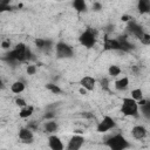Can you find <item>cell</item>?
<instances>
[{"instance_id": "obj_1", "label": "cell", "mask_w": 150, "mask_h": 150, "mask_svg": "<svg viewBox=\"0 0 150 150\" xmlns=\"http://www.w3.org/2000/svg\"><path fill=\"white\" fill-rule=\"evenodd\" d=\"M107 145L110 150H124L129 146V142L122 135H115L107 141Z\"/></svg>"}, {"instance_id": "obj_2", "label": "cell", "mask_w": 150, "mask_h": 150, "mask_svg": "<svg viewBox=\"0 0 150 150\" xmlns=\"http://www.w3.org/2000/svg\"><path fill=\"white\" fill-rule=\"evenodd\" d=\"M9 60H15V61H25L26 59L29 57V50L23 43L16 45L13 52L9 53Z\"/></svg>"}, {"instance_id": "obj_3", "label": "cell", "mask_w": 150, "mask_h": 150, "mask_svg": "<svg viewBox=\"0 0 150 150\" xmlns=\"http://www.w3.org/2000/svg\"><path fill=\"white\" fill-rule=\"evenodd\" d=\"M137 111H138V105L136 101H134L132 98L124 97L122 103V112L127 116H136Z\"/></svg>"}, {"instance_id": "obj_4", "label": "cell", "mask_w": 150, "mask_h": 150, "mask_svg": "<svg viewBox=\"0 0 150 150\" xmlns=\"http://www.w3.org/2000/svg\"><path fill=\"white\" fill-rule=\"evenodd\" d=\"M80 42H81L82 46H84V47H87V48L93 47L94 43H95V35H94V33H93L90 29L86 30L84 33L81 34V36H80Z\"/></svg>"}, {"instance_id": "obj_5", "label": "cell", "mask_w": 150, "mask_h": 150, "mask_svg": "<svg viewBox=\"0 0 150 150\" xmlns=\"http://www.w3.org/2000/svg\"><path fill=\"white\" fill-rule=\"evenodd\" d=\"M114 127H115L114 120H112L111 117H109V116H105V117H103V120L98 123V125H97V131H98V132H105V131L110 130V129L114 128Z\"/></svg>"}, {"instance_id": "obj_6", "label": "cell", "mask_w": 150, "mask_h": 150, "mask_svg": "<svg viewBox=\"0 0 150 150\" xmlns=\"http://www.w3.org/2000/svg\"><path fill=\"white\" fill-rule=\"evenodd\" d=\"M56 54L60 57H69L73 55V49L67 46L66 43H57L56 45Z\"/></svg>"}, {"instance_id": "obj_7", "label": "cell", "mask_w": 150, "mask_h": 150, "mask_svg": "<svg viewBox=\"0 0 150 150\" xmlns=\"http://www.w3.org/2000/svg\"><path fill=\"white\" fill-rule=\"evenodd\" d=\"M83 142H84V139L82 136H73L70 138L67 148H68V150H79L82 146Z\"/></svg>"}, {"instance_id": "obj_8", "label": "cell", "mask_w": 150, "mask_h": 150, "mask_svg": "<svg viewBox=\"0 0 150 150\" xmlns=\"http://www.w3.org/2000/svg\"><path fill=\"white\" fill-rule=\"evenodd\" d=\"M131 134H132V137L136 138V139H143L145 136H146V129L142 125H135L131 130Z\"/></svg>"}, {"instance_id": "obj_9", "label": "cell", "mask_w": 150, "mask_h": 150, "mask_svg": "<svg viewBox=\"0 0 150 150\" xmlns=\"http://www.w3.org/2000/svg\"><path fill=\"white\" fill-rule=\"evenodd\" d=\"M48 145L52 150H63V144L61 139L56 136H50L48 138Z\"/></svg>"}, {"instance_id": "obj_10", "label": "cell", "mask_w": 150, "mask_h": 150, "mask_svg": "<svg viewBox=\"0 0 150 150\" xmlns=\"http://www.w3.org/2000/svg\"><path fill=\"white\" fill-rule=\"evenodd\" d=\"M19 137H20V139H21L22 142H25V143H30V142H33V134H32V131H30L29 129H26V128L20 129V131H19Z\"/></svg>"}, {"instance_id": "obj_11", "label": "cell", "mask_w": 150, "mask_h": 150, "mask_svg": "<svg viewBox=\"0 0 150 150\" xmlns=\"http://www.w3.org/2000/svg\"><path fill=\"white\" fill-rule=\"evenodd\" d=\"M80 83H81L82 88H84L86 90H93V89L95 88L96 81H95V79H93V77H90V76H84V77L81 80Z\"/></svg>"}, {"instance_id": "obj_12", "label": "cell", "mask_w": 150, "mask_h": 150, "mask_svg": "<svg viewBox=\"0 0 150 150\" xmlns=\"http://www.w3.org/2000/svg\"><path fill=\"white\" fill-rule=\"evenodd\" d=\"M104 49H107V50H118L120 49V42L117 40L105 38L104 39Z\"/></svg>"}, {"instance_id": "obj_13", "label": "cell", "mask_w": 150, "mask_h": 150, "mask_svg": "<svg viewBox=\"0 0 150 150\" xmlns=\"http://www.w3.org/2000/svg\"><path fill=\"white\" fill-rule=\"evenodd\" d=\"M11 90H12L14 94H20V93H22V91L25 90V84H23V82H21V81L14 82V83L11 86Z\"/></svg>"}, {"instance_id": "obj_14", "label": "cell", "mask_w": 150, "mask_h": 150, "mask_svg": "<svg viewBox=\"0 0 150 150\" xmlns=\"http://www.w3.org/2000/svg\"><path fill=\"white\" fill-rule=\"evenodd\" d=\"M128 86H129V79L128 77H122V79H120L118 81L115 82V88L118 89V90L125 89Z\"/></svg>"}, {"instance_id": "obj_15", "label": "cell", "mask_w": 150, "mask_h": 150, "mask_svg": "<svg viewBox=\"0 0 150 150\" xmlns=\"http://www.w3.org/2000/svg\"><path fill=\"white\" fill-rule=\"evenodd\" d=\"M129 28H130V32L132 33V34H135L137 38H142V35L144 34L143 32H142V28L138 26V25H136V23H130V26H129Z\"/></svg>"}, {"instance_id": "obj_16", "label": "cell", "mask_w": 150, "mask_h": 150, "mask_svg": "<svg viewBox=\"0 0 150 150\" xmlns=\"http://www.w3.org/2000/svg\"><path fill=\"white\" fill-rule=\"evenodd\" d=\"M33 110H34V109H33L32 105H29V107H23V108L21 109V111L19 112V116H20L21 118H27V117L32 116Z\"/></svg>"}, {"instance_id": "obj_17", "label": "cell", "mask_w": 150, "mask_h": 150, "mask_svg": "<svg viewBox=\"0 0 150 150\" xmlns=\"http://www.w3.org/2000/svg\"><path fill=\"white\" fill-rule=\"evenodd\" d=\"M56 129H57L56 122H54V121H47L45 123V130L47 132H54V131H56Z\"/></svg>"}, {"instance_id": "obj_18", "label": "cell", "mask_w": 150, "mask_h": 150, "mask_svg": "<svg viewBox=\"0 0 150 150\" xmlns=\"http://www.w3.org/2000/svg\"><path fill=\"white\" fill-rule=\"evenodd\" d=\"M73 6H74V8H75L76 11H79V12H83V11H86V8H87L86 2H84L83 0H75V1L73 2Z\"/></svg>"}, {"instance_id": "obj_19", "label": "cell", "mask_w": 150, "mask_h": 150, "mask_svg": "<svg viewBox=\"0 0 150 150\" xmlns=\"http://www.w3.org/2000/svg\"><path fill=\"white\" fill-rule=\"evenodd\" d=\"M138 9L141 13H146L149 12V1L146 0H141L138 2Z\"/></svg>"}, {"instance_id": "obj_20", "label": "cell", "mask_w": 150, "mask_h": 150, "mask_svg": "<svg viewBox=\"0 0 150 150\" xmlns=\"http://www.w3.org/2000/svg\"><path fill=\"white\" fill-rule=\"evenodd\" d=\"M131 98L134 101H139L141 98H143V93L141 89H134L131 91Z\"/></svg>"}, {"instance_id": "obj_21", "label": "cell", "mask_w": 150, "mask_h": 150, "mask_svg": "<svg viewBox=\"0 0 150 150\" xmlns=\"http://www.w3.org/2000/svg\"><path fill=\"white\" fill-rule=\"evenodd\" d=\"M108 71H109V75L110 76H117L121 73V68L117 67V66H110L109 69H108Z\"/></svg>"}, {"instance_id": "obj_22", "label": "cell", "mask_w": 150, "mask_h": 150, "mask_svg": "<svg viewBox=\"0 0 150 150\" xmlns=\"http://www.w3.org/2000/svg\"><path fill=\"white\" fill-rule=\"evenodd\" d=\"M47 89H49L53 94H60L61 93V89L56 84H53V83H48L47 84Z\"/></svg>"}, {"instance_id": "obj_23", "label": "cell", "mask_w": 150, "mask_h": 150, "mask_svg": "<svg viewBox=\"0 0 150 150\" xmlns=\"http://www.w3.org/2000/svg\"><path fill=\"white\" fill-rule=\"evenodd\" d=\"M141 43H143V45H145V46L150 45V35L146 34V33H144V34L142 35V38H141Z\"/></svg>"}, {"instance_id": "obj_24", "label": "cell", "mask_w": 150, "mask_h": 150, "mask_svg": "<svg viewBox=\"0 0 150 150\" xmlns=\"http://www.w3.org/2000/svg\"><path fill=\"white\" fill-rule=\"evenodd\" d=\"M35 45L39 47V48H43L46 45H47V41L42 40V39H36L35 40Z\"/></svg>"}, {"instance_id": "obj_25", "label": "cell", "mask_w": 150, "mask_h": 150, "mask_svg": "<svg viewBox=\"0 0 150 150\" xmlns=\"http://www.w3.org/2000/svg\"><path fill=\"white\" fill-rule=\"evenodd\" d=\"M27 73H28V75H34V74L36 73L35 66H28V67H27Z\"/></svg>"}, {"instance_id": "obj_26", "label": "cell", "mask_w": 150, "mask_h": 150, "mask_svg": "<svg viewBox=\"0 0 150 150\" xmlns=\"http://www.w3.org/2000/svg\"><path fill=\"white\" fill-rule=\"evenodd\" d=\"M15 103L19 105V107H26V102L23 98H16L15 100Z\"/></svg>"}, {"instance_id": "obj_27", "label": "cell", "mask_w": 150, "mask_h": 150, "mask_svg": "<svg viewBox=\"0 0 150 150\" xmlns=\"http://www.w3.org/2000/svg\"><path fill=\"white\" fill-rule=\"evenodd\" d=\"M9 46H11V42H9V41H7V40H6V41H4V42L1 43V47H2L4 49L9 48Z\"/></svg>"}, {"instance_id": "obj_28", "label": "cell", "mask_w": 150, "mask_h": 150, "mask_svg": "<svg viewBox=\"0 0 150 150\" xmlns=\"http://www.w3.org/2000/svg\"><path fill=\"white\" fill-rule=\"evenodd\" d=\"M93 8H94L95 11H98V9H101V8H102V6H101V4H100V2H95V4L93 5Z\"/></svg>"}, {"instance_id": "obj_29", "label": "cell", "mask_w": 150, "mask_h": 150, "mask_svg": "<svg viewBox=\"0 0 150 150\" xmlns=\"http://www.w3.org/2000/svg\"><path fill=\"white\" fill-rule=\"evenodd\" d=\"M101 84H102V87L107 88V87H108V81H107L105 79H103V80H101Z\"/></svg>"}, {"instance_id": "obj_30", "label": "cell", "mask_w": 150, "mask_h": 150, "mask_svg": "<svg viewBox=\"0 0 150 150\" xmlns=\"http://www.w3.org/2000/svg\"><path fill=\"white\" fill-rule=\"evenodd\" d=\"M79 91H80V93H81L82 95H86V94H87V90H86L84 88H82V87L80 88V90H79Z\"/></svg>"}, {"instance_id": "obj_31", "label": "cell", "mask_w": 150, "mask_h": 150, "mask_svg": "<svg viewBox=\"0 0 150 150\" xmlns=\"http://www.w3.org/2000/svg\"><path fill=\"white\" fill-rule=\"evenodd\" d=\"M129 20V16L128 15H123L122 16V21H128Z\"/></svg>"}, {"instance_id": "obj_32", "label": "cell", "mask_w": 150, "mask_h": 150, "mask_svg": "<svg viewBox=\"0 0 150 150\" xmlns=\"http://www.w3.org/2000/svg\"><path fill=\"white\" fill-rule=\"evenodd\" d=\"M2 87V82H1V80H0V88Z\"/></svg>"}]
</instances>
